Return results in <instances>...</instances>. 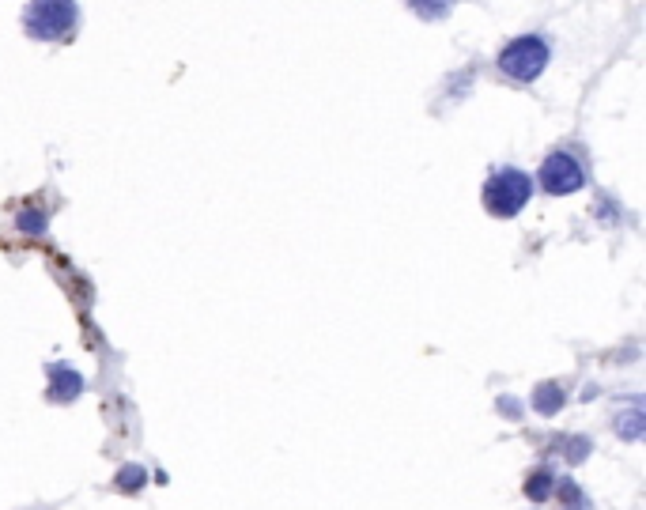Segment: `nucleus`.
Listing matches in <instances>:
<instances>
[{
	"instance_id": "obj_1",
	"label": "nucleus",
	"mask_w": 646,
	"mask_h": 510,
	"mask_svg": "<svg viewBox=\"0 0 646 510\" xmlns=\"http://www.w3.org/2000/svg\"><path fill=\"white\" fill-rule=\"evenodd\" d=\"M552 65V42L541 31L514 34L503 50L495 53V68L507 76L510 84H537Z\"/></svg>"
},
{
	"instance_id": "obj_2",
	"label": "nucleus",
	"mask_w": 646,
	"mask_h": 510,
	"mask_svg": "<svg viewBox=\"0 0 646 510\" xmlns=\"http://www.w3.org/2000/svg\"><path fill=\"white\" fill-rule=\"evenodd\" d=\"M76 27H80L76 0H27L23 8V31L34 42H68Z\"/></svg>"
},
{
	"instance_id": "obj_3",
	"label": "nucleus",
	"mask_w": 646,
	"mask_h": 510,
	"mask_svg": "<svg viewBox=\"0 0 646 510\" xmlns=\"http://www.w3.org/2000/svg\"><path fill=\"white\" fill-rule=\"evenodd\" d=\"M533 189H537L533 174L518 167H495L484 182V208L499 220H510L533 201Z\"/></svg>"
},
{
	"instance_id": "obj_4",
	"label": "nucleus",
	"mask_w": 646,
	"mask_h": 510,
	"mask_svg": "<svg viewBox=\"0 0 646 510\" xmlns=\"http://www.w3.org/2000/svg\"><path fill=\"white\" fill-rule=\"evenodd\" d=\"M533 182H537L548 197H571V193H578V189L586 186V167H582V159H578L575 152L552 148V152L544 155V163Z\"/></svg>"
},
{
	"instance_id": "obj_5",
	"label": "nucleus",
	"mask_w": 646,
	"mask_h": 510,
	"mask_svg": "<svg viewBox=\"0 0 646 510\" xmlns=\"http://www.w3.org/2000/svg\"><path fill=\"white\" fill-rule=\"evenodd\" d=\"M50 401L57 405H68V401H76L80 393H84V374L76 371V367H68V363H50Z\"/></svg>"
},
{
	"instance_id": "obj_6",
	"label": "nucleus",
	"mask_w": 646,
	"mask_h": 510,
	"mask_svg": "<svg viewBox=\"0 0 646 510\" xmlns=\"http://www.w3.org/2000/svg\"><path fill=\"white\" fill-rule=\"evenodd\" d=\"M612 427H616V435L624 442H639L646 435V412H643V401L635 397L628 408H620L616 412V420H612Z\"/></svg>"
},
{
	"instance_id": "obj_7",
	"label": "nucleus",
	"mask_w": 646,
	"mask_h": 510,
	"mask_svg": "<svg viewBox=\"0 0 646 510\" xmlns=\"http://www.w3.org/2000/svg\"><path fill=\"white\" fill-rule=\"evenodd\" d=\"M529 401H533V408H537V416L556 420V416L563 412V405H567V390H563V382H541Z\"/></svg>"
},
{
	"instance_id": "obj_8",
	"label": "nucleus",
	"mask_w": 646,
	"mask_h": 510,
	"mask_svg": "<svg viewBox=\"0 0 646 510\" xmlns=\"http://www.w3.org/2000/svg\"><path fill=\"white\" fill-rule=\"evenodd\" d=\"M16 227H19V235L42 238L46 231H50V212H46V208H38V204H31V208H19Z\"/></svg>"
},
{
	"instance_id": "obj_9",
	"label": "nucleus",
	"mask_w": 646,
	"mask_h": 510,
	"mask_svg": "<svg viewBox=\"0 0 646 510\" xmlns=\"http://www.w3.org/2000/svg\"><path fill=\"white\" fill-rule=\"evenodd\" d=\"M454 4H458V0H405L408 12L420 16L424 23H442V19H450Z\"/></svg>"
},
{
	"instance_id": "obj_10",
	"label": "nucleus",
	"mask_w": 646,
	"mask_h": 510,
	"mask_svg": "<svg viewBox=\"0 0 646 510\" xmlns=\"http://www.w3.org/2000/svg\"><path fill=\"white\" fill-rule=\"evenodd\" d=\"M552 495L560 499L563 510H590V499L582 495V488H578L571 476H560V480L552 484Z\"/></svg>"
},
{
	"instance_id": "obj_11",
	"label": "nucleus",
	"mask_w": 646,
	"mask_h": 510,
	"mask_svg": "<svg viewBox=\"0 0 646 510\" xmlns=\"http://www.w3.org/2000/svg\"><path fill=\"white\" fill-rule=\"evenodd\" d=\"M556 450L563 454V461H571V465H578V461L590 458L594 442L586 439V435H567V439H556Z\"/></svg>"
},
{
	"instance_id": "obj_12",
	"label": "nucleus",
	"mask_w": 646,
	"mask_h": 510,
	"mask_svg": "<svg viewBox=\"0 0 646 510\" xmlns=\"http://www.w3.org/2000/svg\"><path fill=\"white\" fill-rule=\"evenodd\" d=\"M552 484H556V476L548 473V469H533V473L526 476V495L533 503H544V499L552 495Z\"/></svg>"
},
{
	"instance_id": "obj_13",
	"label": "nucleus",
	"mask_w": 646,
	"mask_h": 510,
	"mask_svg": "<svg viewBox=\"0 0 646 510\" xmlns=\"http://www.w3.org/2000/svg\"><path fill=\"white\" fill-rule=\"evenodd\" d=\"M114 484H118V492L136 495L140 488H144V484H148V473H144V465H125Z\"/></svg>"
},
{
	"instance_id": "obj_14",
	"label": "nucleus",
	"mask_w": 646,
	"mask_h": 510,
	"mask_svg": "<svg viewBox=\"0 0 646 510\" xmlns=\"http://www.w3.org/2000/svg\"><path fill=\"white\" fill-rule=\"evenodd\" d=\"M597 220H601V223H616V220H620V204L612 201L609 193H601V197H597Z\"/></svg>"
},
{
	"instance_id": "obj_15",
	"label": "nucleus",
	"mask_w": 646,
	"mask_h": 510,
	"mask_svg": "<svg viewBox=\"0 0 646 510\" xmlns=\"http://www.w3.org/2000/svg\"><path fill=\"white\" fill-rule=\"evenodd\" d=\"M473 84H476V72L469 68V72H458V76L450 80V87H446V91H450L454 99H461V95H469V87H473Z\"/></svg>"
},
{
	"instance_id": "obj_16",
	"label": "nucleus",
	"mask_w": 646,
	"mask_h": 510,
	"mask_svg": "<svg viewBox=\"0 0 646 510\" xmlns=\"http://www.w3.org/2000/svg\"><path fill=\"white\" fill-rule=\"evenodd\" d=\"M495 408H499L507 420H522V401H518V397H510V393L495 397Z\"/></svg>"
}]
</instances>
